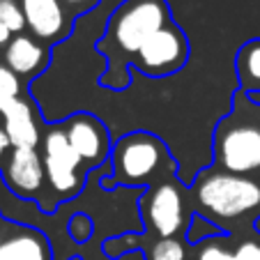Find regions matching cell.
Returning <instances> with one entry per match:
<instances>
[{
	"mask_svg": "<svg viewBox=\"0 0 260 260\" xmlns=\"http://www.w3.org/2000/svg\"><path fill=\"white\" fill-rule=\"evenodd\" d=\"M0 23L7 25L14 35H21L25 28V16L16 0H0Z\"/></svg>",
	"mask_w": 260,
	"mask_h": 260,
	"instance_id": "e0dca14e",
	"label": "cell"
},
{
	"mask_svg": "<svg viewBox=\"0 0 260 260\" xmlns=\"http://www.w3.org/2000/svg\"><path fill=\"white\" fill-rule=\"evenodd\" d=\"M21 10L25 16V25L35 37L44 42H60L69 35L67 14L62 0H21Z\"/></svg>",
	"mask_w": 260,
	"mask_h": 260,
	"instance_id": "30bf717a",
	"label": "cell"
},
{
	"mask_svg": "<svg viewBox=\"0 0 260 260\" xmlns=\"http://www.w3.org/2000/svg\"><path fill=\"white\" fill-rule=\"evenodd\" d=\"M253 231L260 235V216H255V221H253Z\"/></svg>",
	"mask_w": 260,
	"mask_h": 260,
	"instance_id": "d4e9b609",
	"label": "cell"
},
{
	"mask_svg": "<svg viewBox=\"0 0 260 260\" xmlns=\"http://www.w3.org/2000/svg\"><path fill=\"white\" fill-rule=\"evenodd\" d=\"M171 161L168 147L161 138L147 132H132L124 134L113 145L111 152V166L113 175L102 180L106 189L122 184V187H145L159 171H164Z\"/></svg>",
	"mask_w": 260,
	"mask_h": 260,
	"instance_id": "7a4b0ae2",
	"label": "cell"
},
{
	"mask_svg": "<svg viewBox=\"0 0 260 260\" xmlns=\"http://www.w3.org/2000/svg\"><path fill=\"white\" fill-rule=\"evenodd\" d=\"M141 212L145 226L161 237H175L184 228V196L177 182L159 180L143 196Z\"/></svg>",
	"mask_w": 260,
	"mask_h": 260,
	"instance_id": "8992f818",
	"label": "cell"
},
{
	"mask_svg": "<svg viewBox=\"0 0 260 260\" xmlns=\"http://www.w3.org/2000/svg\"><path fill=\"white\" fill-rule=\"evenodd\" d=\"M44 171L46 182L51 184L53 193L60 198L76 196L83 187V175H81V157L74 152L69 145L67 134L62 127H51L44 136Z\"/></svg>",
	"mask_w": 260,
	"mask_h": 260,
	"instance_id": "5b68a950",
	"label": "cell"
},
{
	"mask_svg": "<svg viewBox=\"0 0 260 260\" xmlns=\"http://www.w3.org/2000/svg\"><path fill=\"white\" fill-rule=\"evenodd\" d=\"M5 62L16 76H40L49 62V51L28 35H16L5 49Z\"/></svg>",
	"mask_w": 260,
	"mask_h": 260,
	"instance_id": "7c38bea8",
	"label": "cell"
},
{
	"mask_svg": "<svg viewBox=\"0 0 260 260\" xmlns=\"http://www.w3.org/2000/svg\"><path fill=\"white\" fill-rule=\"evenodd\" d=\"M0 115L5 120V134L10 136L12 147H32L37 150L40 129L35 122V111L25 99L16 97L0 106Z\"/></svg>",
	"mask_w": 260,
	"mask_h": 260,
	"instance_id": "8fae6325",
	"label": "cell"
},
{
	"mask_svg": "<svg viewBox=\"0 0 260 260\" xmlns=\"http://www.w3.org/2000/svg\"><path fill=\"white\" fill-rule=\"evenodd\" d=\"M196 260H235V251H231L226 244L221 242H207L198 249Z\"/></svg>",
	"mask_w": 260,
	"mask_h": 260,
	"instance_id": "ffe728a7",
	"label": "cell"
},
{
	"mask_svg": "<svg viewBox=\"0 0 260 260\" xmlns=\"http://www.w3.org/2000/svg\"><path fill=\"white\" fill-rule=\"evenodd\" d=\"M193 201L214 219H237L260 205V184L228 171H207L193 182Z\"/></svg>",
	"mask_w": 260,
	"mask_h": 260,
	"instance_id": "3957f363",
	"label": "cell"
},
{
	"mask_svg": "<svg viewBox=\"0 0 260 260\" xmlns=\"http://www.w3.org/2000/svg\"><path fill=\"white\" fill-rule=\"evenodd\" d=\"M145 260H187V249L175 237H161L154 240V244L145 253Z\"/></svg>",
	"mask_w": 260,
	"mask_h": 260,
	"instance_id": "9a60e30c",
	"label": "cell"
},
{
	"mask_svg": "<svg viewBox=\"0 0 260 260\" xmlns=\"http://www.w3.org/2000/svg\"><path fill=\"white\" fill-rule=\"evenodd\" d=\"M171 23V10L166 0H122L108 16L106 35L99 42V51H104L108 62L115 53L124 58L136 55L154 32Z\"/></svg>",
	"mask_w": 260,
	"mask_h": 260,
	"instance_id": "6da1fadb",
	"label": "cell"
},
{
	"mask_svg": "<svg viewBox=\"0 0 260 260\" xmlns=\"http://www.w3.org/2000/svg\"><path fill=\"white\" fill-rule=\"evenodd\" d=\"M10 147H12L10 136L5 134V127H0V159H5V154H7V152H12Z\"/></svg>",
	"mask_w": 260,
	"mask_h": 260,
	"instance_id": "7402d4cb",
	"label": "cell"
},
{
	"mask_svg": "<svg viewBox=\"0 0 260 260\" xmlns=\"http://www.w3.org/2000/svg\"><path fill=\"white\" fill-rule=\"evenodd\" d=\"M214 152L223 171L235 175L255 171L260 168V129L251 124H235L226 129L219 127Z\"/></svg>",
	"mask_w": 260,
	"mask_h": 260,
	"instance_id": "52a82bcc",
	"label": "cell"
},
{
	"mask_svg": "<svg viewBox=\"0 0 260 260\" xmlns=\"http://www.w3.org/2000/svg\"><path fill=\"white\" fill-rule=\"evenodd\" d=\"M19 92H21L19 76H16L7 64H0V106L12 102V99H16Z\"/></svg>",
	"mask_w": 260,
	"mask_h": 260,
	"instance_id": "d6986e66",
	"label": "cell"
},
{
	"mask_svg": "<svg viewBox=\"0 0 260 260\" xmlns=\"http://www.w3.org/2000/svg\"><path fill=\"white\" fill-rule=\"evenodd\" d=\"M67 233H69V237H72V240L76 242V244H83V242H88L90 237H92V233H94L92 219H90L88 214H83V212L74 214L72 219H69Z\"/></svg>",
	"mask_w": 260,
	"mask_h": 260,
	"instance_id": "ac0fdd59",
	"label": "cell"
},
{
	"mask_svg": "<svg viewBox=\"0 0 260 260\" xmlns=\"http://www.w3.org/2000/svg\"><path fill=\"white\" fill-rule=\"evenodd\" d=\"M62 3H67V5H72V7H85V5H90V3H97V0H62Z\"/></svg>",
	"mask_w": 260,
	"mask_h": 260,
	"instance_id": "cb8c5ba5",
	"label": "cell"
},
{
	"mask_svg": "<svg viewBox=\"0 0 260 260\" xmlns=\"http://www.w3.org/2000/svg\"><path fill=\"white\" fill-rule=\"evenodd\" d=\"M216 235H221V228L214 226V221H210L203 214H193L189 221V231H187V242L189 244H198L203 240H214Z\"/></svg>",
	"mask_w": 260,
	"mask_h": 260,
	"instance_id": "2e32d148",
	"label": "cell"
},
{
	"mask_svg": "<svg viewBox=\"0 0 260 260\" xmlns=\"http://www.w3.org/2000/svg\"><path fill=\"white\" fill-rule=\"evenodd\" d=\"M12 35H14V32H12V30L7 28V25H3V23H0V46L10 44V42L14 40V37H12Z\"/></svg>",
	"mask_w": 260,
	"mask_h": 260,
	"instance_id": "603a6c76",
	"label": "cell"
},
{
	"mask_svg": "<svg viewBox=\"0 0 260 260\" xmlns=\"http://www.w3.org/2000/svg\"><path fill=\"white\" fill-rule=\"evenodd\" d=\"M3 177L14 196L35 198L42 191L46 180L44 159L32 147H12L5 168H3Z\"/></svg>",
	"mask_w": 260,
	"mask_h": 260,
	"instance_id": "9c48e42d",
	"label": "cell"
},
{
	"mask_svg": "<svg viewBox=\"0 0 260 260\" xmlns=\"http://www.w3.org/2000/svg\"><path fill=\"white\" fill-rule=\"evenodd\" d=\"M189 60V40L175 23L164 25L159 32H154L145 44L141 46L132 62L147 76H173L177 74Z\"/></svg>",
	"mask_w": 260,
	"mask_h": 260,
	"instance_id": "277c9868",
	"label": "cell"
},
{
	"mask_svg": "<svg viewBox=\"0 0 260 260\" xmlns=\"http://www.w3.org/2000/svg\"><path fill=\"white\" fill-rule=\"evenodd\" d=\"M235 72L240 88L251 99L260 102V40H251L237 51Z\"/></svg>",
	"mask_w": 260,
	"mask_h": 260,
	"instance_id": "4fadbf2b",
	"label": "cell"
},
{
	"mask_svg": "<svg viewBox=\"0 0 260 260\" xmlns=\"http://www.w3.org/2000/svg\"><path fill=\"white\" fill-rule=\"evenodd\" d=\"M51 249L40 233H23L0 242V260H49Z\"/></svg>",
	"mask_w": 260,
	"mask_h": 260,
	"instance_id": "5bb4252c",
	"label": "cell"
},
{
	"mask_svg": "<svg viewBox=\"0 0 260 260\" xmlns=\"http://www.w3.org/2000/svg\"><path fill=\"white\" fill-rule=\"evenodd\" d=\"M64 134H67L69 145L74 152L81 157L85 168L97 171L99 166L108 161L111 157V138H108L106 124L99 118L90 113H76L64 122Z\"/></svg>",
	"mask_w": 260,
	"mask_h": 260,
	"instance_id": "ba28073f",
	"label": "cell"
},
{
	"mask_svg": "<svg viewBox=\"0 0 260 260\" xmlns=\"http://www.w3.org/2000/svg\"><path fill=\"white\" fill-rule=\"evenodd\" d=\"M235 260H260V244L253 240L242 242L235 249Z\"/></svg>",
	"mask_w": 260,
	"mask_h": 260,
	"instance_id": "44dd1931",
	"label": "cell"
}]
</instances>
